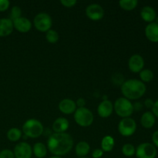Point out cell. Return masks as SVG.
<instances>
[{
	"instance_id": "1",
	"label": "cell",
	"mask_w": 158,
	"mask_h": 158,
	"mask_svg": "<svg viewBox=\"0 0 158 158\" xmlns=\"http://www.w3.org/2000/svg\"><path fill=\"white\" fill-rule=\"evenodd\" d=\"M73 139L67 133H53L47 140V149L54 156L62 157L70 152Z\"/></svg>"
},
{
	"instance_id": "2",
	"label": "cell",
	"mask_w": 158,
	"mask_h": 158,
	"mask_svg": "<svg viewBox=\"0 0 158 158\" xmlns=\"http://www.w3.org/2000/svg\"><path fill=\"white\" fill-rule=\"evenodd\" d=\"M147 87L144 83L137 79H130L123 82L121 86V92L123 97L129 100L140 99L146 93Z\"/></svg>"
},
{
	"instance_id": "3",
	"label": "cell",
	"mask_w": 158,
	"mask_h": 158,
	"mask_svg": "<svg viewBox=\"0 0 158 158\" xmlns=\"http://www.w3.org/2000/svg\"><path fill=\"white\" fill-rule=\"evenodd\" d=\"M44 131V127L41 122L35 119L26 120L23 126V132L26 137L29 138H38Z\"/></svg>"
},
{
	"instance_id": "4",
	"label": "cell",
	"mask_w": 158,
	"mask_h": 158,
	"mask_svg": "<svg viewBox=\"0 0 158 158\" xmlns=\"http://www.w3.org/2000/svg\"><path fill=\"white\" fill-rule=\"evenodd\" d=\"M114 110L120 117H130L134 113V106L131 100L125 97H120L114 104Z\"/></svg>"
},
{
	"instance_id": "5",
	"label": "cell",
	"mask_w": 158,
	"mask_h": 158,
	"mask_svg": "<svg viewBox=\"0 0 158 158\" xmlns=\"http://www.w3.org/2000/svg\"><path fill=\"white\" fill-rule=\"evenodd\" d=\"M94 114L90 110L86 107L77 108L74 113L75 122L82 127H89L94 122Z\"/></svg>"
},
{
	"instance_id": "6",
	"label": "cell",
	"mask_w": 158,
	"mask_h": 158,
	"mask_svg": "<svg viewBox=\"0 0 158 158\" xmlns=\"http://www.w3.org/2000/svg\"><path fill=\"white\" fill-rule=\"evenodd\" d=\"M33 25L35 29L42 32H46L51 29L52 20L50 15L46 12L37 14L33 19Z\"/></svg>"
},
{
	"instance_id": "7",
	"label": "cell",
	"mask_w": 158,
	"mask_h": 158,
	"mask_svg": "<svg viewBox=\"0 0 158 158\" xmlns=\"http://www.w3.org/2000/svg\"><path fill=\"white\" fill-rule=\"evenodd\" d=\"M137 130V123L136 121L131 117L122 118L118 124L119 133L123 137H131Z\"/></svg>"
},
{
	"instance_id": "8",
	"label": "cell",
	"mask_w": 158,
	"mask_h": 158,
	"mask_svg": "<svg viewBox=\"0 0 158 158\" xmlns=\"http://www.w3.org/2000/svg\"><path fill=\"white\" fill-rule=\"evenodd\" d=\"M157 154V148L151 143H142L136 148L137 158H155Z\"/></svg>"
},
{
	"instance_id": "9",
	"label": "cell",
	"mask_w": 158,
	"mask_h": 158,
	"mask_svg": "<svg viewBox=\"0 0 158 158\" xmlns=\"http://www.w3.org/2000/svg\"><path fill=\"white\" fill-rule=\"evenodd\" d=\"M86 15L93 21H99L102 19L104 15V9L100 5L93 3L86 7Z\"/></svg>"
},
{
	"instance_id": "10",
	"label": "cell",
	"mask_w": 158,
	"mask_h": 158,
	"mask_svg": "<svg viewBox=\"0 0 158 158\" xmlns=\"http://www.w3.org/2000/svg\"><path fill=\"white\" fill-rule=\"evenodd\" d=\"M15 158H31L32 155V148L26 142H19L14 148Z\"/></svg>"
},
{
	"instance_id": "11",
	"label": "cell",
	"mask_w": 158,
	"mask_h": 158,
	"mask_svg": "<svg viewBox=\"0 0 158 158\" xmlns=\"http://www.w3.org/2000/svg\"><path fill=\"white\" fill-rule=\"evenodd\" d=\"M128 66L131 72L140 73L144 67V60L139 54H134L131 56L128 61Z\"/></svg>"
},
{
	"instance_id": "12",
	"label": "cell",
	"mask_w": 158,
	"mask_h": 158,
	"mask_svg": "<svg viewBox=\"0 0 158 158\" xmlns=\"http://www.w3.org/2000/svg\"><path fill=\"white\" fill-rule=\"evenodd\" d=\"M12 23H13L14 29H15L19 32H22V33H26V32H29V30L32 28V23L26 17L22 16L20 18L13 20Z\"/></svg>"
},
{
	"instance_id": "13",
	"label": "cell",
	"mask_w": 158,
	"mask_h": 158,
	"mask_svg": "<svg viewBox=\"0 0 158 158\" xmlns=\"http://www.w3.org/2000/svg\"><path fill=\"white\" fill-rule=\"evenodd\" d=\"M114 111V104L108 100H104L98 105L97 113L102 118H107Z\"/></svg>"
},
{
	"instance_id": "14",
	"label": "cell",
	"mask_w": 158,
	"mask_h": 158,
	"mask_svg": "<svg viewBox=\"0 0 158 158\" xmlns=\"http://www.w3.org/2000/svg\"><path fill=\"white\" fill-rule=\"evenodd\" d=\"M76 102L71 99H63L59 103V110L64 114H72L77 109Z\"/></svg>"
},
{
	"instance_id": "15",
	"label": "cell",
	"mask_w": 158,
	"mask_h": 158,
	"mask_svg": "<svg viewBox=\"0 0 158 158\" xmlns=\"http://www.w3.org/2000/svg\"><path fill=\"white\" fill-rule=\"evenodd\" d=\"M13 29V23L10 19H0V37L8 36L12 33Z\"/></svg>"
},
{
	"instance_id": "16",
	"label": "cell",
	"mask_w": 158,
	"mask_h": 158,
	"mask_svg": "<svg viewBox=\"0 0 158 158\" xmlns=\"http://www.w3.org/2000/svg\"><path fill=\"white\" fill-rule=\"evenodd\" d=\"M145 35L152 43H158V24L155 22L149 23L145 28Z\"/></svg>"
},
{
	"instance_id": "17",
	"label": "cell",
	"mask_w": 158,
	"mask_h": 158,
	"mask_svg": "<svg viewBox=\"0 0 158 158\" xmlns=\"http://www.w3.org/2000/svg\"><path fill=\"white\" fill-rule=\"evenodd\" d=\"M69 127V120L65 117H59L53 122L52 130L54 133H66Z\"/></svg>"
},
{
	"instance_id": "18",
	"label": "cell",
	"mask_w": 158,
	"mask_h": 158,
	"mask_svg": "<svg viewBox=\"0 0 158 158\" xmlns=\"http://www.w3.org/2000/svg\"><path fill=\"white\" fill-rule=\"evenodd\" d=\"M140 16L143 21L147 23H154V20L157 18V13L154 9L151 6H144L142 8L140 11Z\"/></svg>"
},
{
	"instance_id": "19",
	"label": "cell",
	"mask_w": 158,
	"mask_h": 158,
	"mask_svg": "<svg viewBox=\"0 0 158 158\" xmlns=\"http://www.w3.org/2000/svg\"><path fill=\"white\" fill-rule=\"evenodd\" d=\"M155 121V116L153 114L152 112H150V111L143 113L140 118V123H141L142 127L146 129H150V128L153 127Z\"/></svg>"
},
{
	"instance_id": "20",
	"label": "cell",
	"mask_w": 158,
	"mask_h": 158,
	"mask_svg": "<svg viewBox=\"0 0 158 158\" xmlns=\"http://www.w3.org/2000/svg\"><path fill=\"white\" fill-rule=\"evenodd\" d=\"M90 151V146L86 141H80L77 144L75 148V152L77 157H85Z\"/></svg>"
},
{
	"instance_id": "21",
	"label": "cell",
	"mask_w": 158,
	"mask_h": 158,
	"mask_svg": "<svg viewBox=\"0 0 158 158\" xmlns=\"http://www.w3.org/2000/svg\"><path fill=\"white\" fill-rule=\"evenodd\" d=\"M47 147L43 143H35L32 148V154L37 158H44L47 154Z\"/></svg>"
},
{
	"instance_id": "22",
	"label": "cell",
	"mask_w": 158,
	"mask_h": 158,
	"mask_svg": "<svg viewBox=\"0 0 158 158\" xmlns=\"http://www.w3.org/2000/svg\"><path fill=\"white\" fill-rule=\"evenodd\" d=\"M115 141L114 137L106 135L101 140V150L103 152H110L114 148Z\"/></svg>"
},
{
	"instance_id": "23",
	"label": "cell",
	"mask_w": 158,
	"mask_h": 158,
	"mask_svg": "<svg viewBox=\"0 0 158 158\" xmlns=\"http://www.w3.org/2000/svg\"><path fill=\"white\" fill-rule=\"evenodd\" d=\"M22 135H23V131L16 127L10 128L6 134L8 140L12 142H16L19 140V139L22 137Z\"/></svg>"
},
{
	"instance_id": "24",
	"label": "cell",
	"mask_w": 158,
	"mask_h": 158,
	"mask_svg": "<svg viewBox=\"0 0 158 158\" xmlns=\"http://www.w3.org/2000/svg\"><path fill=\"white\" fill-rule=\"evenodd\" d=\"M120 8L126 11H131L135 9L138 5L137 0H120L119 2Z\"/></svg>"
},
{
	"instance_id": "25",
	"label": "cell",
	"mask_w": 158,
	"mask_h": 158,
	"mask_svg": "<svg viewBox=\"0 0 158 158\" xmlns=\"http://www.w3.org/2000/svg\"><path fill=\"white\" fill-rule=\"evenodd\" d=\"M154 73L148 69H144L140 72V81L144 83H149L154 79Z\"/></svg>"
},
{
	"instance_id": "26",
	"label": "cell",
	"mask_w": 158,
	"mask_h": 158,
	"mask_svg": "<svg viewBox=\"0 0 158 158\" xmlns=\"http://www.w3.org/2000/svg\"><path fill=\"white\" fill-rule=\"evenodd\" d=\"M60 39L59 33L54 29H49V31L46 32V40L49 42V43H56Z\"/></svg>"
},
{
	"instance_id": "27",
	"label": "cell",
	"mask_w": 158,
	"mask_h": 158,
	"mask_svg": "<svg viewBox=\"0 0 158 158\" xmlns=\"http://www.w3.org/2000/svg\"><path fill=\"white\" fill-rule=\"evenodd\" d=\"M122 153L126 157H133L136 153V148L131 143H126L122 148Z\"/></svg>"
},
{
	"instance_id": "28",
	"label": "cell",
	"mask_w": 158,
	"mask_h": 158,
	"mask_svg": "<svg viewBox=\"0 0 158 158\" xmlns=\"http://www.w3.org/2000/svg\"><path fill=\"white\" fill-rule=\"evenodd\" d=\"M22 17V10L19 6H15L12 8L11 9V13H10V19L12 21L16 19L20 18Z\"/></svg>"
},
{
	"instance_id": "29",
	"label": "cell",
	"mask_w": 158,
	"mask_h": 158,
	"mask_svg": "<svg viewBox=\"0 0 158 158\" xmlns=\"http://www.w3.org/2000/svg\"><path fill=\"white\" fill-rule=\"evenodd\" d=\"M0 158H15V155L11 150L4 149L0 151Z\"/></svg>"
},
{
	"instance_id": "30",
	"label": "cell",
	"mask_w": 158,
	"mask_h": 158,
	"mask_svg": "<svg viewBox=\"0 0 158 158\" xmlns=\"http://www.w3.org/2000/svg\"><path fill=\"white\" fill-rule=\"evenodd\" d=\"M60 3L63 5L64 7L66 8H72L76 6L77 3V0H61Z\"/></svg>"
},
{
	"instance_id": "31",
	"label": "cell",
	"mask_w": 158,
	"mask_h": 158,
	"mask_svg": "<svg viewBox=\"0 0 158 158\" xmlns=\"http://www.w3.org/2000/svg\"><path fill=\"white\" fill-rule=\"evenodd\" d=\"M10 6V2L8 0H0V12H5Z\"/></svg>"
},
{
	"instance_id": "32",
	"label": "cell",
	"mask_w": 158,
	"mask_h": 158,
	"mask_svg": "<svg viewBox=\"0 0 158 158\" xmlns=\"http://www.w3.org/2000/svg\"><path fill=\"white\" fill-rule=\"evenodd\" d=\"M103 151L101 149H95L92 153L93 158H100L103 157Z\"/></svg>"
},
{
	"instance_id": "33",
	"label": "cell",
	"mask_w": 158,
	"mask_h": 158,
	"mask_svg": "<svg viewBox=\"0 0 158 158\" xmlns=\"http://www.w3.org/2000/svg\"><path fill=\"white\" fill-rule=\"evenodd\" d=\"M154 104V101L151 98H148L144 101L145 106H146L147 108H148V109H152Z\"/></svg>"
},
{
	"instance_id": "34",
	"label": "cell",
	"mask_w": 158,
	"mask_h": 158,
	"mask_svg": "<svg viewBox=\"0 0 158 158\" xmlns=\"http://www.w3.org/2000/svg\"><path fill=\"white\" fill-rule=\"evenodd\" d=\"M76 104H77V106H78V108L85 107V105H86V100H85L83 98H79L77 99V102H76Z\"/></svg>"
},
{
	"instance_id": "35",
	"label": "cell",
	"mask_w": 158,
	"mask_h": 158,
	"mask_svg": "<svg viewBox=\"0 0 158 158\" xmlns=\"http://www.w3.org/2000/svg\"><path fill=\"white\" fill-rule=\"evenodd\" d=\"M152 141L154 143V145L156 148H158V131L154 132L152 135Z\"/></svg>"
},
{
	"instance_id": "36",
	"label": "cell",
	"mask_w": 158,
	"mask_h": 158,
	"mask_svg": "<svg viewBox=\"0 0 158 158\" xmlns=\"http://www.w3.org/2000/svg\"><path fill=\"white\" fill-rule=\"evenodd\" d=\"M152 113L155 116V117L158 118V100L154 102V104L152 107Z\"/></svg>"
},
{
	"instance_id": "37",
	"label": "cell",
	"mask_w": 158,
	"mask_h": 158,
	"mask_svg": "<svg viewBox=\"0 0 158 158\" xmlns=\"http://www.w3.org/2000/svg\"><path fill=\"white\" fill-rule=\"evenodd\" d=\"M133 106H134V110L136 111L140 110L142 109V107H143V105H142V103H140V102H137V103H135L134 104H133Z\"/></svg>"
},
{
	"instance_id": "38",
	"label": "cell",
	"mask_w": 158,
	"mask_h": 158,
	"mask_svg": "<svg viewBox=\"0 0 158 158\" xmlns=\"http://www.w3.org/2000/svg\"><path fill=\"white\" fill-rule=\"evenodd\" d=\"M49 158H63L62 157H58V156H52V157H49Z\"/></svg>"
},
{
	"instance_id": "39",
	"label": "cell",
	"mask_w": 158,
	"mask_h": 158,
	"mask_svg": "<svg viewBox=\"0 0 158 158\" xmlns=\"http://www.w3.org/2000/svg\"><path fill=\"white\" fill-rule=\"evenodd\" d=\"M156 22H155V23H157V24H158V16H157V18H156Z\"/></svg>"
},
{
	"instance_id": "40",
	"label": "cell",
	"mask_w": 158,
	"mask_h": 158,
	"mask_svg": "<svg viewBox=\"0 0 158 158\" xmlns=\"http://www.w3.org/2000/svg\"><path fill=\"white\" fill-rule=\"evenodd\" d=\"M79 158H88V157H79Z\"/></svg>"
}]
</instances>
